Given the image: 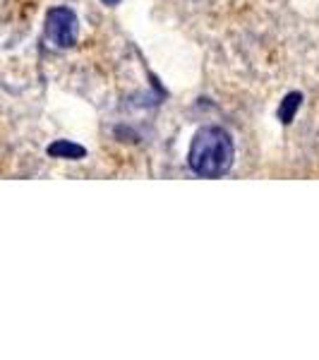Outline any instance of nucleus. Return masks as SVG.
<instances>
[{
  "instance_id": "1",
  "label": "nucleus",
  "mask_w": 319,
  "mask_h": 360,
  "mask_svg": "<svg viewBox=\"0 0 319 360\" xmlns=\"http://www.w3.org/2000/svg\"><path fill=\"white\" fill-rule=\"evenodd\" d=\"M233 137L223 127H200L190 142L188 164L200 178H219L230 171L233 166Z\"/></svg>"
},
{
  "instance_id": "3",
  "label": "nucleus",
  "mask_w": 319,
  "mask_h": 360,
  "mask_svg": "<svg viewBox=\"0 0 319 360\" xmlns=\"http://www.w3.org/2000/svg\"><path fill=\"white\" fill-rule=\"evenodd\" d=\"M48 156H53V159H67V161H79L86 156V149L82 144L77 142H70V139H56V142L48 144Z\"/></svg>"
},
{
  "instance_id": "2",
  "label": "nucleus",
  "mask_w": 319,
  "mask_h": 360,
  "mask_svg": "<svg viewBox=\"0 0 319 360\" xmlns=\"http://www.w3.org/2000/svg\"><path fill=\"white\" fill-rule=\"evenodd\" d=\"M77 15L70 8H51L46 15V39L53 46L70 49L77 41Z\"/></svg>"
},
{
  "instance_id": "4",
  "label": "nucleus",
  "mask_w": 319,
  "mask_h": 360,
  "mask_svg": "<svg viewBox=\"0 0 319 360\" xmlns=\"http://www.w3.org/2000/svg\"><path fill=\"white\" fill-rule=\"evenodd\" d=\"M300 103H303V94H300V91H291V94L283 96L281 106H278V120H281L283 125L293 123V118H295V113H298Z\"/></svg>"
},
{
  "instance_id": "5",
  "label": "nucleus",
  "mask_w": 319,
  "mask_h": 360,
  "mask_svg": "<svg viewBox=\"0 0 319 360\" xmlns=\"http://www.w3.org/2000/svg\"><path fill=\"white\" fill-rule=\"evenodd\" d=\"M101 3H103V5H108V8H113V5H118L120 0H101Z\"/></svg>"
}]
</instances>
